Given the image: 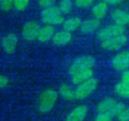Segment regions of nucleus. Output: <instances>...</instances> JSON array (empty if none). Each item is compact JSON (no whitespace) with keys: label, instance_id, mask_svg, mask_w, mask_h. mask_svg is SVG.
I'll list each match as a JSON object with an SVG mask.
<instances>
[{"label":"nucleus","instance_id":"f257e3e1","mask_svg":"<svg viewBox=\"0 0 129 121\" xmlns=\"http://www.w3.org/2000/svg\"><path fill=\"white\" fill-rule=\"evenodd\" d=\"M96 60L91 55H81L76 57L69 67V75L72 84H78L90 79L93 75Z\"/></svg>","mask_w":129,"mask_h":121},{"label":"nucleus","instance_id":"f03ea898","mask_svg":"<svg viewBox=\"0 0 129 121\" xmlns=\"http://www.w3.org/2000/svg\"><path fill=\"white\" fill-rule=\"evenodd\" d=\"M58 97V92L53 89H46L43 90L39 95L37 101L38 110L42 113H46L50 112Z\"/></svg>","mask_w":129,"mask_h":121},{"label":"nucleus","instance_id":"7ed1b4c3","mask_svg":"<svg viewBox=\"0 0 129 121\" xmlns=\"http://www.w3.org/2000/svg\"><path fill=\"white\" fill-rule=\"evenodd\" d=\"M58 6H52L50 8L43 9L41 12V19L45 24L52 26H57L62 24L64 18Z\"/></svg>","mask_w":129,"mask_h":121},{"label":"nucleus","instance_id":"20e7f679","mask_svg":"<svg viewBox=\"0 0 129 121\" xmlns=\"http://www.w3.org/2000/svg\"><path fill=\"white\" fill-rule=\"evenodd\" d=\"M98 86V81L96 79L92 77L80 84H78L75 89V98L77 100H84L92 95Z\"/></svg>","mask_w":129,"mask_h":121},{"label":"nucleus","instance_id":"39448f33","mask_svg":"<svg viewBox=\"0 0 129 121\" xmlns=\"http://www.w3.org/2000/svg\"><path fill=\"white\" fill-rule=\"evenodd\" d=\"M125 31L124 27L120 26L115 24L107 25L104 27H101L96 32V37L100 42L107 39L109 38L115 37L121 34H124Z\"/></svg>","mask_w":129,"mask_h":121},{"label":"nucleus","instance_id":"423d86ee","mask_svg":"<svg viewBox=\"0 0 129 121\" xmlns=\"http://www.w3.org/2000/svg\"><path fill=\"white\" fill-rule=\"evenodd\" d=\"M112 68L117 71L129 69V50L124 49L116 53L111 60Z\"/></svg>","mask_w":129,"mask_h":121},{"label":"nucleus","instance_id":"0eeeda50","mask_svg":"<svg viewBox=\"0 0 129 121\" xmlns=\"http://www.w3.org/2000/svg\"><path fill=\"white\" fill-rule=\"evenodd\" d=\"M127 38L126 35L124 33L102 41L100 46L104 50L115 51L120 50L127 43Z\"/></svg>","mask_w":129,"mask_h":121},{"label":"nucleus","instance_id":"6e6552de","mask_svg":"<svg viewBox=\"0 0 129 121\" xmlns=\"http://www.w3.org/2000/svg\"><path fill=\"white\" fill-rule=\"evenodd\" d=\"M40 25L35 21H30L24 24L22 28L21 35L27 41H34L37 39L40 30Z\"/></svg>","mask_w":129,"mask_h":121},{"label":"nucleus","instance_id":"1a4fd4ad","mask_svg":"<svg viewBox=\"0 0 129 121\" xmlns=\"http://www.w3.org/2000/svg\"><path fill=\"white\" fill-rule=\"evenodd\" d=\"M89 112V107L86 104H79L75 107L66 116L64 121H84Z\"/></svg>","mask_w":129,"mask_h":121},{"label":"nucleus","instance_id":"9d476101","mask_svg":"<svg viewBox=\"0 0 129 121\" xmlns=\"http://www.w3.org/2000/svg\"><path fill=\"white\" fill-rule=\"evenodd\" d=\"M18 39L16 34L11 33L4 36L1 42V45L3 51L9 54H12L15 52Z\"/></svg>","mask_w":129,"mask_h":121},{"label":"nucleus","instance_id":"9b49d317","mask_svg":"<svg viewBox=\"0 0 129 121\" xmlns=\"http://www.w3.org/2000/svg\"><path fill=\"white\" fill-rule=\"evenodd\" d=\"M100 28H101L100 20H98L95 18H91L82 21V24L80 27V30L84 34H90L97 32Z\"/></svg>","mask_w":129,"mask_h":121},{"label":"nucleus","instance_id":"f8f14e48","mask_svg":"<svg viewBox=\"0 0 129 121\" xmlns=\"http://www.w3.org/2000/svg\"><path fill=\"white\" fill-rule=\"evenodd\" d=\"M72 39V33L64 30L56 31L52 41L54 45L57 46H64L71 42Z\"/></svg>","mask_w":129,"mask_h":121},{"label":"nucleus","instance_id":"ddd939ff","mask_svg":"<svg viewBox=\"0 0 129 121\" xmlns=\"http://www.w3.org/2000/svg\"><path fill=\"white\" fill-rule=\"evenodd\" d=\"M111 18L115 24L123 27L129 24V13L122 9L113 10L111 13Z\"/></svg>","mask_w":129,"mask_h":121},{"label":"nucleus","instance_id":"4468645a","mask_svg":"<svg viewBox=\"0 0 129 121\" xmlns=\"http://www.w3.org/2000/svg\"><path fill=\"white\" fill-rule=\"evenodd\" d=\"M55 32L56 31L54 28V26L45 24L40 27L37 40L40 42H47L52 39Z\"/></svg>","mask_w":129,"mask_h":121},{"label":"nucleus","instance_id":"2eb2a0df","mask_svg":"<svg viewBox=\"0 0 129 121\" xmlns=\"http://www.w3.org/2000/svg\"><path fill=\"white\" fill-rule=\"evenodd\" d=\"M81 24H82V21L80 18L70 17V18H68L67 19H64L62 24V27H63V30L69 31L70 33H72L80 29Z\"/></svg>","mask_w":129,"mask_h":121},{"label":"nucleus","instance_id":"dca6fc26","mask_svg":"<svg viewBox=\"0 0 129 121\" xmlns=\"http://www.w3.org/2000/svg\"><path fill=\"white\" fill-rule=\"evenodd\" d=\"M108 11H109V5L106 3L104 1L95 4L92 8L93 16V18L98 20L103 19L106 16Z\"/></svg>","mask_w":129,"mask_h":121},{"label":"nucleus","instance_id":"f3484780","mask_svg":"<svg viewBox=\"0 0 129 121\" xmlns=\"http://www.w3.org/2000/svg\"><path fill=\"white\" fill-rule=\"evenodd\" d=\"M58 95L66 101H73L76 99L75 91L68 84H62L58 89Z\"/></svg>","mask_w":129,"mask_h":121},{"label":"nucleus","instance_id":"a211bd4d","mask_svg":"<svg viewBox=\"0 0 129 121\" xmlns=\"http://www.w3.org/2000/svg\"><path fill=\"white\" fill-rule=\"evenodd\" d=\"M118 102V101L112 97H107L101 100L96 107L98 112H109L113 106Z\"/></svg>","mask_w":129,"mask_h":121},{"label":"nucleus","instance_id":"6ab92c4d","mask_svg":"<svg viewBox=\"0 0 129 121\" xmlns=\"http://www.w3.org/2000/svg\"><path fill=\"white\" fill-rule=\"evenodd\" d=\"M115 93L122 99H129V84L118 82L114 87Z\"/></svg>","mask_w":129,"mask_h":121},{"label":"nucleus","instance_id":"aec40b11","mask_svg":"<svg viewBox=\"0 0 129 121\" xmlns=\"http://www.w3.org/2000/svg\"><path fill=\"white\" fill-rule=\"evenodd\" d=\"M73 6L72 0H60L58 7L63 15H69L72 12Z\"/></svg>","mask_w":129,"mask_h":121},{"label":"nucleus","instance_id":"412c9836","mask_svg":"<svg viewBox=\"0 0 129 121\" xmlns=\"http://www.w3.org/2000/svg\"><path fill=\"white\" fill-rule=\"evenodd\" d=\"M95 0H75V5L77 8L81 9H86L93 6Z\"/></svg>","mask_w":129,"mask_h":121},{"label":"nucleus","instance_id":"4be33fe9","mask_svg":"<svg viewBox=\"0 0 129 121\" xmlns=\"http://www.w3.org/2000/svg\"><path fill=\"white\" fill-rule=\"evenodd\" d=\"M126 107L125 104L123 103V102H121V101H118L114 106L113 107L109 110V113L113 116H118L121 112L122 110Z\"/></svg>","mask_w":129,"mask_h":121},{"label":"nucleus","instance_id":"5701e85b","mask_svg":"<svg viewBox=\"0 0 129 121\" xmlns=\"http://www.w3.org/2000/svg\"><path fill=\"white\" fill-rule=\"evenodd\" d=\"M15 8L18 12H24L28 7L30 0H14Z\"/></svg>","mask_w":129,"mask_h":121},{"label":"nucleus","instance_id":"b1692460","mask_svg":"<svg viewBox=\"0 0 129 121\" xmlns=\"http://www.w3.org/2000/svg\"><path fill=\"white\" fill-rule=\"evenodd\" d=\"M113 116L109 112H98L94 121H112Z\"/></svg>","mask_w":129,"mask_h":121},{"label":"nucleus","instance_id":"393cba45","mask_svg":"<svg viewBox=\"0 0 129 121\" xmlns=\"http://www.w3.org/2000/svg\"><path fill=\"white\" fill-rule=\"evenodd\" d=\"M15 7V1L14 0H2L0 3V9L2 11L8 12L12 9Z\"/></svg>","mask_w":129,"mask_h":121},{"label":"nucleus","instance_id":"a878e982","mask_svg":"<svg viewBox=\"0 0 129 121\" xmlns=\"http://www.w3.org/2000/svg\"><path fill=\"white\" fill-rule=\"evenodd\" d=\"M55 0H38V5L43 10L54 6Z\"/></svg>","mask_w":129,"mask_h":121},{"label":"nucleus","instance_id":"bb28decb","mask_svg":"<svg viewBox=\"0 0 129 121\" xmlns=\"http://www.w3.org/2000/svg\"><path fill=\"white\" fill-rule=\"evenodd\" d=\"M118 121H129V107H125L117 116Z\"/></svg>","mask_w":129,"mask_h":121},{"label":"nucleus","instance_id":"cd10ccee","mask_svg":"<svg viewBox=\"0 0 129 121\" xmlns=\"http://www.w3.org/2000/svg\"><path fill=\"white\" fill-rule=\"evenodd\" d=\"M121 81L129 84V69L122 71L121 74Z\"/></svg>","mask_w":129,"mask_h":121},{"label":"nucleus","instance_id":"c85d7f7f","mask_svg":"<svg viewBox=\"0 0 129 121\" xmlns=\"http://www.w3.org/2000/svg\"><path fill=\"white\" fill-rule=\"evenodd\" d=\"M9 83V80L4 75H0V89L6 87Z\"/></svg>","mask_w":129,"mask_h":121},{"label":"nucleus","instance_id":"c756f323","mask_svg":"<svg viewBox=\"0 0 129 121\" xmlns=\"http://www.w3.org/2000/svg\"><path fill=\"white\" fill-rule=\"evenodd\" d=\"M103 1L107 3L108 5H110V6H117L118 4H120L122 0H103Z\"/></svg>","mask_w":129,"mask_h":121},{"label":"nucleus","instance_id":"7c9ffc66","mask_svg":"<svg viewBox=\"0 0 129 121\" xmlns=\"http://www.w3.org/2000/svg\"><path fill=\"white\" fill-rule=\"evenodd\" d=\"M2 2V0H0V3H1Z\"/></svg>","mask_w":129,"mask_h":121}]
</instances>
